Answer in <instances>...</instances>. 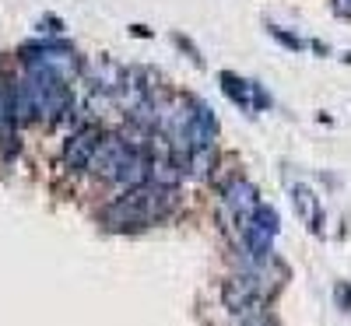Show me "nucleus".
Segmentation results:
<instances>
[{
  "mask_svg": "<svg viewBox=\"0 0 351 326\" xmlns=\"http://www.w3.org/2000/svg\"><path fill=\"white\" fill-rule=\"evenodd\" d=\"M221 193H225V211H228L232 218H236L239 225H246V221L256 214L260 197H256V190H253L246 179H239V175H236V179H232Z\"/></svg>",
  "mask_w": 351,
  "mask_h": 326,
  "instance_id": "nucleus-4",
  "label": "nucleus"
},
{
  "mask_svg": "<svg viewBox=\"0 0 351 326\" xmlns=\"http://www.w3.org/2000/svg\"><path fill=\"white\" fill-rule=\"evenodd\" d=\"M130 155V144H127V137L123 134H106L102 140H99V147H95V158H92V168L99 179H116V172H120V165H123V158Z\"/></svg>",
  "mask_w": 351,
  "mask_h": 326,
  "instance_id": "nucleus-1",
  "label": "nucleus"
},
{
  "mask_svg": "<svg viewBox=\"0 0 351 326\" xmlns=\"http://www.w3.org/2000/svg\"><path fill=\"white\" fill-rule=\"evenodd\" d=\"M271 36L281 42V46H288V49H302V42H299V36H288V32H281V28H271Z\"/></svg>",
  "mask_w": 351,
  "mask_h": 326,
  "instance_id": "nucleus-13",
  "label": "nucleus"
},
{
  "mask_svg": "<svg viewBox=\"0 0 351 326\" xmlns=\"http://www.w3.org/2000/svg\"><path fill=\"white\" fill-rule=\"evenodd\" d=\"M18 151H21V144H18L14 127H0V162H14Z\"/></svg>",
  "mask_w": 351,
  "mask_h": 326,
  "instance_id": "nucleus-11",
  "label": "nucleus"
},
{
  "mask_svg": "<svg viewBox=\"0 0 351 326\" xmlns=\"http://www.w3.org/2000/svg\"><path fill=\"white\" fill-rule=\"evenodd\" d=\"M186 175L190 179H211L215 175V144L211 147H193L190 162H186Z\"/></svg>",
  "mask_w": 351,
  "mask_h": 326,
  "instance_id": "nucleus-8",
  "label": "nucleus"
},
{
  "mask_svg": "<svg viewBox=\"0 0 351 326\" xmlns=\"http://www.w3.org/2000/svg\"><path fill=\"white\" fill-rule=\"evenodd\" d=\"M120 190H137V186H148L152 183V158L144 155V151H134L130 147V155L123 158L120 172H116V179H112Z\"/></svg>",
  "mask_w": 351,
  "mask_h": 326,
  "instance_id": "nucleus-5",
  "label": "nucleus"
},
{
  "mask_svg": "<svg viewBox=\"0 0 351 326\" xmlns=\"http://www.w3.org/2000/svg\"><path fill=\"white\" fill-rule=\"evenodd\" d=\"M295 207H299L302 218L313 221V231H319V221H324V218H319V211H316V197L306 186H295Z\"/></svg>",
  "mask_w": 351,
  "mask_h": 326,
  "instance_id": "nucleus-10",
  "label": "nucleus"
},
{
  "mask_svg": "<svg viewBox=\"0 0 351 326\" xmlns=\"http://www.w3.org/2000/svg\"><path fill=\"white\" fill-rule=\"evenodd\" d=\"M236 326H274V323H271L267 316H263L260 309H250L246 316H239V323H236Z\"/></svg>",
  "mask_w": 351,
  "mask_h": 326,
  "instance_id": "nucleus-12",
  "label": "nucleus"
},
{
  "mask_svg": "<svg viewBox=\"0 0 351 326\" xmlns=\"http://www.w3.org/2000/svg\"><path fill=\"white\" fill-rule=\"evenodd\" d=\"M334 299H337V305H341V309L348 312V309H351V288H348V284H337Z\"/></svg>",
  "mask_w": 351,
  "mask_h": 326,
  "instance_id": "nucleus-14",
  "label": "nucleus"
},
{
  "mask_svg": "<svg viewBox=\"0 0 351 326\" xmlns=\"http://www.w3.org/2000/svg\"><path fill=\"white\" fill-rule=\"evenodd\" d=\"M334 14H341V18H351V0H334Z\"/></svg>",
  "mask_w": 351,
  "mask_h": 326,
  "instance_id": "nucleus-15",
  "label": "nucleus"
},
{
  "mask_svg": "<svg viewBox=\"0 0 351 326\" xmlns=\"http://www.w3.org/2000/svg\"><path fill=\"white\" fill-rule=\"evenodd\" d=\"M183 175H186V172L176 165L172 158H152V183H155V186H169V190H176Z\"/></svg>",
  "mask_w": 351,
  "mask_h": 326,
  "instance_id": "nucleus-9",
  "label": "nucleus"
},
{
  "mask_svg": "<svg viewBox=\"0 0 351 326\" xmlns=\"http://www.w3.org/2000/svg\"><path fill=\"white\" fill-rule=\"evenodd\" d=\"M221 88H225V95L232 99V102H239L243 109H263V105H271V99L260 92V84H253V81H243V77H236V74H221Z\"/></svg>",
  "mask_w": 351,
  "mask_h": 326,
  "instance_id": "nucleus-6",
  "label": "nucleus"
},
{
  "mask_svg": "<svg viewBox=\"0 0 351 326\" xmlns=\"http://www.w3.org/2000/svg\"><path fill=\"white\" fill-rule=\"evenodd\" d=\"M99 140H102L99 127H77V130L67 137V144H64V165H67L71 172H84L88 165H92V158H95Z\"/></svg>",
  "mask_w": 351,
  "mask_h": 326,
  "instance_id": "nucleus-3",
  "label": "nucleus"
},
{
  "mask_svg": "<svg viewBox=\"0 0 351 326\" xmlns=\"http://www.w3.org/2000/svg\"><path fill=\"white\" fill-rule=\"evenodd\" d=\"M92 74H95V88L99 92H120V88L127 84V77H130V71H123L120 64H112L109 56H99V60L92 64Z\"/></svg>",
  "mask_w": 351,
  "mask_h": 326,
  "instance_id": "nucleus-7",
  "label": "nucleus"
},
{
  "mask_svg": "<svg viewBox=\"0 0 351 326\" xmlns=\"http://www.w3.org/2000/svg\"><path fill=\"white\" fill-rule=\"evenodd\" d=\"M260 294L263 288L256 284V274H239V277H228L225 288H221V299H225V309L236 312V316H246L250 309L260 305Z\"/></svg>",
  "mask_w": 351,
  "mask_h": 326,
  "instance_id": "nucleus-2",
  "label": "nucleus"
}]
</instances>
